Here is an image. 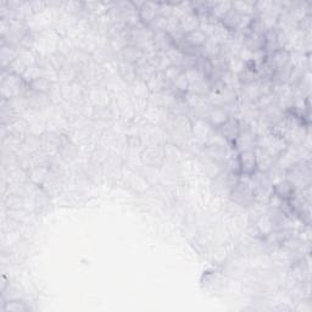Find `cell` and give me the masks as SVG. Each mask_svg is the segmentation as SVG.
Here are the masks:
<instances>
[{"instance_id":"cell-14","label":"cell","mask_w":312,"mask_h":312,"mask_svg":"<svg viewBox=\"0 0 312 312\" xmlns=\"http://www.w3.org/2000/svg\"><path fill=\"white\" fill-rule=\"evenodd\" d=\"M165 54H166V56L168 57V60L171 61L172 65H174V66H179V67H182L183 60L187 55V54H184V52L182 51L181 49L177 48L174 44L168 49V50L165 51Z\"/></svg>"},{"instance_id":"cell-7","label":"cell","mask_w":312,"mask_h":312,"mask_svg":"<svg viewBox=\"0 0 312 312\" xmlns=\"http://www.w3.org/2000/svg\"><path fill=\"white\" fill-rule=\"evenodd\" d=\"M193 133L198 141L206 142L212 134V127L209 122H205L204 120L198 119L193 123Z\"/></svg>"},{"instance_id":"cell-9","label":"cell","mask_w":312,"mask_h":312,"mask_svg":"<svg viewBox=\"0 0 312 312\" xmlns=\"http://www.w3.org/2000/svg\"><path fill=\"white\" fill-rule=\"evenodd\" d=\"M256 231L259 234L264 237H268L272 232L274 231V222L268 215H264V216L259 217L256 221Z\"/></svg>"},{"instance_id":"cell-4","label":"cell","mask_w":312,"mask_h":312,"mask_svg":"<svg viewBox=\"0 0 312 312\" xmlns=\"http://www.w3.org/2000/svg\"><path fill=\"white\" fill-rule=\"evenodd\" d=\"M208 117L209 123L211 124V127L219 129L226 122H228V120L231 119V115H229V112L224 107L214 106L209 111Z\"/></svg>"},{"instance_id":"cell-19","label":"cell","mask_w":312,"mask_h":312,"mask_svg":"<svg viewBox=\"0 0 312 312\" xmlns=\"http://www.w3.org/2000/svg\"><path fill=\"white\" fill-rule=\"evenodd\" d=\"M183 73H184V76H186V78L188 79V82L191 86H193V84H195L196 82H199V81H201L203 78H205V77L201 74V72L199 71L196 67H189V69L183 70Z\"/></svg>"},{"instance_id":"cell-23","label":"cell","mask_w":312,"mask_h":312,"mask_svg":"<svg viewBox=\"0 0 312 312\" xmlns=\"http://www.w3.org/2000/svg\"><path fill=\"white\" fill-rule=\"evenodd\" d=\"M284 201H286V200H283V199H282L281 196H278L277 194L272 193V195L269 196V199H268V201H267V203L269 204V206H271V208H273V210H279V209L283 208Z\"/></svg>"},{"instance_id":"cell-22","label":"cell","mask_w":312,"mask_h":312,"mask_svg":"<svg viewBox=\"0 0 312 312\" xmlns=\"http://www.w3.org/2000/svg\"><path fill=\"white\" fill-rule=\"evenodd\" d=\"M4 311H15V312H19V311H26L28 310V308H27L26 305H24V303H21V301H9V303L5 304L4 309H2Z\"/></svg>"},{"instance_id":"cell-16","label":"cell","mask_w":312,"mask_h":312,"mask_svg":"<svg viewBox=\"0 0 312 312\" xmlns=\"http://www.w3.org/2000/svg\"><path fill=\"white\" fill-rule=\"evenodd\" d=\"M227 69L234 76H240L244 71L246 70V65L239 59L238 56L229 57L228 64H227Z\"/></svg>"},{"instance_id":"cell-21","label":"cell","mask_w":312,"mask_h":312,"mask_svg":"<svg viewBox=\"0 0 312 312\" xmlns=\"http://www.w3.org/2000/svg\"><path fill=\"white\" fill-rule=\"evenodd\" d=\"M183 72V69L179 66H174V65H172V66H169L168 69L165 70L164 71V77L165 79H166V82H168V83H173L174 79L177 78V77L179 76V74Z\"/></svg>"},{"instance_id":"cell-17","label":"cell","mask_w":312,"mask_h":312,"mask_svg":"<svg viewBox=\"0 0 312 312\" xmlns=\"http://www.w3.org/2000/svg\"><path fill=\"white\" fill-rule=\"evenodd\" d=\"M120 72H121V76L123 77V79H126L127 82H134L137 78V71H136V65L129 64V62H121L120 65Z\"/></svg>"},{"instance_id":"cell-5","label":"cell","mask_w":312,"mask_h":312,"mask_svg":"<svg viewBox=\"0 0 312 312\" xmlns=\"http://www.w3.org/2000/svg\"><path fill=\"white\" fill-rule=\"evenodd\" d=\"M139 19H141L142 24L145 26H150L155 17L159 15V4H154V2H143L141 9L138 10Z\"/></svg>"},{"instance_id":"cell-18","label":"cell","mask_w":312,"mask_h":312,"mask_svg":"<svg viewBox=\"0 0 312 312\" xmlns=\"http://www.w3.org/2000/svg\"><path fill=\"white\" fill-rule=\"evenodd\" d=\"M29 87H31V88L33 89L36 93L47 94L50 92L51 83H50V81H48V79L44 78V77L42 76V77H39V78H37L36 81L32 82V83L29 84Z\"/></svg>"},{"instance_id":"cell-8","label":"cell","mask_w":312,"mask_h":312,"mask_svg":"<svg viewBox=\"0 0 312 312\" xmlns=\"http://www.w3.org/2000/svg\"><path fill=\"white\" fill-rule=\"evenodd\" d=\"M184 39H186L187 44H188L189 47H192L193 49H200L201 47L206 43L209 37L206 36L203 31L196 29V31L192 32V33L187 34V36L184 37Z\"/></svg>"},{"instance_id":"cell-13","label":"cell","mask_w":312,"mask_h":312,"mask_svg":"<svg viewBox=\"0 0 312 312\" xmlns=\"http://www.w3.org/2000/svg\"><path fill=\"white\" fill-rule=\"evenodd\" d=\"M17 55H19V51H16L14 49V47L10 43L7 44H2L1 47V60H2V67L6 69L9 67L12 62L16 60Z\"/></svg>"},{"instance_id":"cell-6","label":"cell","mask_w":312,"mask_h":312,"mask_svg":"<svg viewBox=\"0 0 312 312\" xmlns=\"http://www.w3.org/2000/svg\"><path fill=\"white\" fill-rule=\"evenodd\" d=\"M179 27H181L182 33L187 36V34L199 29V27H200V17L195 12L187 15L183 19L179 20Z\"/></svg>"},{"instance_id":"cell-1","label":"cell","mask_w":312,"mask_h":312,"mask_svg":"<svg viewBox=\"0 0 312 312\" xmlns=\"http://www.w3.org/2000/svg\"><path fill=\"white\" fill-rule=\"evenodd\" d=\"M256 141H258V136L250 128H246L245 131H243V128H241L240 133H239V136L234 141V149L238 153L255 150Z\"/></svg>"},{"instance_id":"cell-15","label":"cell","mask_w":312,"mask_h":312,"mask_svg":"<svg viewBox=\"0 0 312 312\" xmlns=\"http://www.w3.org/2000/svg\"><path fill=\"white\" fill-rule=\"evenodd\" d=\"M193 4H191V2H179V4H173V12H172V16L181 20L183 19L184 16H187V15L193 14Z\"/></svg>"},{"instance_id":"cell-12","label":"cell","mask_w":312,"mask_h":312,"mask_svg":"<svg viewBox=\"0 0 312 312\" xmlns=\"http://www.w3.org/2000/svg\"><path fill=\"white\" fill-rule=\"evenodd\" d=\"M232 10L240 16H254V14L256 12L255 2L234 1L232 2Z\"/></svg>"},{"instance_id":"cell-20","label":"cell","mask_w":312,"mask_h":312,"mask_svg":"<svg viewBox=\"0 0 312 312\" xmlns=\"http://www.w3.org/2000/svg\"><path fill=\"white\" fill-rule=\"evenodd\" d=\"M172 86L176 88L177 92H179V93H182V94H186L187 92H189V88H191V84H189L188 79L186 78V76H184L183 72H182V73L179 74V76L177 77L176 79H174V82L172 83Z\"/></svg>"},{"instance_id":"cell-10","label":"cell","mask_w":312,"mask_h":312,"mask_svg":"<svg viewBox=\"0 0 312 312\" xmlns=\"http://www.w3.org/2000/svg\"><path fill=\"white\" fill-rule=\"evenodd\" d=\"M273 193L281 196L283 200H288V199L293 198L294 195V186L290 183V181L284 179L281 183L273 186Z\"/></svg>"},{"instance_id":"cell-11","label":"cell","mask_w":312,"mask_h":312,"mask_svg":"<svg viewBox=\"0 0 312 312\" xmlns=\"http://www.w3.org/2000/svg\"><path fill=\"white\" fill-rule=\"evenodd\" d=\"M199 50H200L201 56L205 57V59L211 60L221 54V46H219L217 42L212 41V39L209 38L208 41H206V43L204 44Z\"/></svg>"},{"instance_id":"cell-2","label":"cell","mask_w":312,"mask_h":312,"mask_svg":"<svg viewBox=\"0 0 312 312\" xmlns=\"http://www.w3.org/2000/svg\"><path fill=\"white\" fill-rule=\"evenodd\" d=\"M238 161H239V169H240L241 174L253 176V174L258 171V161H256L255 150H249V151L239 153Z\"/></svg>"},{"instance_id":"cell-3","label":"cell","mask_w":312,"mask_h":312,"mask_svg":"<svg viewBox=\"0 0 312 312\" xmlns=\"http://www.w3.org/2000/svg\"><path fill=\"white\" fill-rule=\"evenodd\" d=\"M221 131L222 137L226 139L228 143H234V141L237 139V137L239 136L241 131V127H240V121L236 117H231L228 120V122L223 124V126L219 128Z\"/></svg>"}]
</instances>
